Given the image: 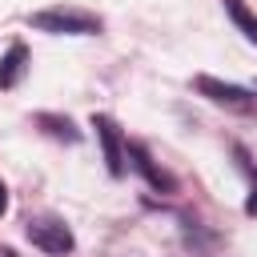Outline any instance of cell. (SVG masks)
Masks as SVG:
<instances>
[{
    "instance_id": "9c48e42d",
    "label": "cell",
    "mask_w": 257,
    "mask_h": 257,
    "mask_svg": "<svg viewBox=\"0 0 257 257\" xmlns=\"http://www.w3.org/2000/svg\"><path fill=\"white\" fill-rule=\"evenodd\" d=\"M245 213L257 217V177H253V189H249V197H245Z\"/></svg>"
},
{
    "instance_id": "8992f818",
    "label": "cell",
    "mask_w": 257,
    "mask_h": 257,
    "mask_svg": "<svg viewBox=\"0 0 257 257\" xmlns=\"http://www.w3.org/2000/svg\"><path fill=\"white\" fill-rule=\"evenodd\" d=\"M24 68H28V48L16 40V44H8V52L0 56V88H12V84H20Z\"/></svg>"
},
{
    "instance_id": "7a4b0ae2",
    "label": "cell",
    "mask_w": 257,
    "mask_h": 257,
    "mask_svg": "<svg viewBox=\"0 0 257 257\" xmlns=\"http://www.w3.org/2000/svg\"><path fill=\"white\" fill-rule=\"evenodd\" d=\"M24 233H28V241L32 245H40L44 253H72V245H76V237H72V229L60 221V217H32L28 225H24Z\"/></svg>"
},
{
    "instance_id": "6da1fadb",
    "label": "cell",
    "mask_w": 257,
    "mask_h": 257,
    "mask_svg": "<svg viewBox=\"0 0 257 257\" xmlns=\"http://www.w3.org/2000/svg\"><path fill=\"white\" fill-rule=\"evenodd\" d=\"M28 24L36 32H64V36H96L100 32V20L80 8H44V12H32Z\"/></svg>"
},
{
    "instance_id": "277c9868",
    "label": "cell",
    "mask_w": 257,
    "mask_h": 257,
    "mask_svg": "<svg viewBox=\"0 0 257 257\" xmlns=\"http://www.w3.org/2000/svg\"><path fill=\"white\" fill-rule=\"evenodd\" d=\"M92 128H96V141H100V153H104V169L112 177H120L124 173V141H120V128L104 112H92Z\"/></svg>"
},
{
    "instance_id": "ba28073f",
    "label": "cell",
    "mask_w": 257,
    "mask_h": 257,
    "mask_svg": "<svg viewBox=\"0 0 257 257\" xmlns=\"http://www.w3.org/2000/svg\"><path fill=\"white\" fill-rule=\"evenodd\" d=\"M36 124H40V128H48L52 137L68 141V145H72V141H80V133L72 128V120H68V116H52V112H40V116H36Z\"/></svg>"
},
{
    "instance_id": "8fae6325",
    "label": "cell",
    "mask_w": 257,
    "mask_h": 257,
    "mask_svg": "<svg viewBox=\"0 0 257 257\" xmlns=\"http://www.w3.org/2000/svg\"><path fill=\"white\" fill-rule=\"evenodd\" d=\"M4 257H16V253H12V249H4Z\"/></svg>"
},
{
    "instance_id": "52a82bcc",
    "label": "cell",
    "mask_w": 257,
    "mask_h": 257,
    "mask_svg": "<svg viewBox=\"0 0 257 257\" xmlns=\"http://www.w3.org/2000/svg\"><path fill=\"white\" fill-rule=\"evenodd\" d=\"M221 4H225L229 20H233V24H237V28H241V32H245L253 44H257V16L249 12V4H245V0H221Z\"/></svg>"
},
{
    "instance_id": "5b68a950",
    "label": "cell",
    "mask_w": 257,
    "mask_h": 257,
    "mask_svg": "<svg viewBox=\"0 0 257 257\" xmlns=\"http://www.w3.org/2000/svg\"><path fill=\"white\" fill-rule=\"evenodd\" d=\"M128 157H133V169H137L153 189H161V193H173V189H177V181H173L165 169H157V165H153V157L145 153V145H128Z\"/></svg>"
},
{
    "instance_id": "3957f363",
    "label": "cell",
    "mask_w": 257,
    "mask_h": 257,
    "mask_svg": "<svg viewBox=\"0 0 257 257\" xmlns=\"http://www.w3.org/2000/svg\"><path fill=\"white\" fill-rule=\"evenodd\" d=\"M193 88L201 96H209L213 104H229V108H249L253 104V92L241 88V84H229V80H217V76H193Z\"/></svg>"
},
{
    "instance_id": "30bf717a",
    "label": "cell",
    "mask_w": 257,
    "mask_h": 257,
    "mask_svg": "<svg viewBox=\"0 0 257 257\" xmlns=\"http://www.w3.org/2000/svg\"><path fill=\"white\" fill-rule=\"evenodd\" d=\"M4 209H8V189H4V181H0V217H4Z\"/></svg>"
}]
</instances>
